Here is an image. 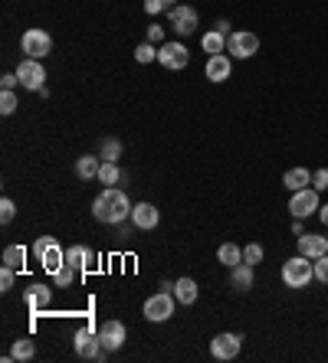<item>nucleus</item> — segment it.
Returning a JSON list of instances; mask_svg holds the SVG:
<instances>
[{
  "mask_svg": "<svg viewBox=\"0 0 328 363\" xmlns=\"http://www.w3.org/2000/svg\"><path fill=\"white\" fill-rule=\"evenodd\" d=\"M293 233H295V236H302V233H305V226H302V220H295V223H293Z\"/></svg>",
  "mask_w": 328,
  "mask_h": 363,
  "instance_id": "obj_42",
  "label": "nucleus"
},
{
  "mask_svg": "<svg viewBox=\"0 0 328 363\" xmlns=\"http://www.w3.org/2000/svg\"><path fill=\"white\" fill-rule=\"evenodd\" d=\"M13 216H17V203L10 200V196H4L0 200V223H13Z\"/></svg>",
  "mask_w": 328,
  "mask_h": 363,
  "instance_id": "obj_33",
  "label": "nucleus"
},
{
  "mask_svg": "<svg viewBox=\"0 0 328 363\" xmlns=\"http://www.w3.org/2000/svg\"><path fill=\"white\" fill-rule=\"evenodd\" d=\"M20 46H23V52L30 56V60H46L53 52V40L46 30H36V26H30L23 33V40H20Z\"/></svg>",
  "mask_w": 328,
  "mask_h": 363,
  "instance_id": "obj_7",
  "label": "nucleus"
},
{
  "mask_svg": "<svg viewBox=\"0 0 328 363\" xmlns=\"http://www.w3.org/2000/svg\"><path fill=\"white\" fill-rule=\"evenodd\" d=\"M253 269H256V265H250V262L234 265V269H230V288H236V291H250L253 288Z\"/></svg>",
  "mask_w": 328,
  "mask_h": 363,
  "instance_id": "obj_19",
  "label": "nucleus"
},
{
  "mask_svg": "<svg viewBox=\"0 0 328 363\" xmlns=\"http://www.w3.org/2000/svg\"><path fill=\"white\" fill-rule=\"evenodd\" d=\"M148 43H155V46L158 43H164V26H158V23L148 26Z\"/></svg>",
  "mask_w": 328,
  "mask_h": 363,
  "instance_id": "obj_38",
  "label": "nucleus"
},
{
  "mask_svg": "<svg viewBox=\"0 0 328 363\" xmlns=\"http://www.w3.org/2000/svg\"><path fill=\"white\" fill-rule=\"evenodd\" d=\"M50 301H53V291L46 285H30V288H26V308H30L33 314L46 311V308H50Z\"/></svg>",
  "mask_w": 328,
  "mask_h": 363,
  "instance_id": "obj_18",
  "label": "nucleus"
},
{
  "mask_svg": "<svg viewBox=\"0 0 328 363\" xmlns=\"http://www.w3.org/2000/svg\"><path fill=\"white\" fill-rule=\"evenodd\" d=\"M99 337H102V347L112 354V350H121L125 347V337H129V330H125V324L121 321H105L102 328H99Z\"/></svg>",
  "mask_w": 328,
  "mask_h": 363,
  "instance_id": "obj_14",
  "label": "nucleus"
},
{
  "mask_svg": "<svg viewBox=\"0 0 328 363\" xmlns=\"http://www.w3.org/2000/svg\"><path fill=\"white\" fill-rule=\"evenodd\" d=\"M283 186L289 190V194H295V190H305V186H312V174H309V167H293V170H285Z\"/></svg>",
  "mask_w": 328,
  "mask_h": 363,
  "instance_id": "obj_20",
  "label": "nucleus"
},
{
  "mask_svg": "<svg viewBox=\"0 0 328 363\" xmlns=\"http://www.w3.org/2000/svg\"><path fill=\"white\" fill-rule=\"evenodd\" d=\"M263 245L259 242H250V245H243V262H250V265H259L263 262Z\"/></svg>",
  "mask_w": 328,
  "mask_h": 363,
  "instance_id": "obj_31",
  "label": "nucleus"
},
{
  "mask_svg": "<svg viewBox=\"0 0 328 363\" xmlns=\"http://www.w3.org/2000/svg\"><path fill=\"white\" fill-rule=\"evenodd\" d=\"M92 262H95V252L89 249V245H70V249H66V265H72L79 275L89 272V265Z\"/></svg>",
  "mask_w": 328,
  "mask_h": 363,
  "instance_id": "obj_17",
  "label": "nucleus"
},
{
  "mask_svg": "<svg viewBox=\"0 0 328 363\" xmlns=\"http://www.w3.org/2000/svg\"><path fill=\"white\" fill-rule=\"evenodd\" d=\"M17 76H20V89H26V92H43L46 89V69L40 60H30V56H26L17 66Z\"/></svg>",
  "mask_w": 328,
  "mask_h": 363,
  "instance_id": "obj_6",
  "label": "nucleus"
},
{
  "mask_svg": "<svg viewBox=\"0 0 328 363\" xmlns=\"http://www.w3.org/2000/svg\"><path fill=\"white\" fill-rule=\"evenodd\" d=\"M158 62L164 69H184L190 62V52L184 43H161L158 46Z\"/></svg>",
  "mask_w": 328,
  "mask_h": 363,
  "instance_id": "obj_11",
  "label": "nucleus"
},
{
  "mask_svg": "<svg viewBox=\"0 0 328 363\" xmlns=\"http://www.w3.org/2000/svg\"><path fill=\"white\" fill-rule=\"evenodd\" d=\"M174 301H177V298H174V291H158V295H151L145 301V318L151 324L168 321V318L174 314Z\"/></svg>",
  "mask_w": 328,
  "mask_h": 363,
  "instance_id": "obj_9",
  "label": "nucleus"
},
{
  "mask_svg": "<svg viewBox=\"0 0 328 363\" xmlns=\"http://www.w3.org/2000/svg\"><path fill=\"white\" fill-rule=\"evenodd\" d=\"M23 262H26V249L23 245H7L4 249V265H10V269H23Z\"/></svg>",
  "mask_w": 328,
  "mask_h": 363,
  "instance_id": "obj_26",
  "label": "nucleus"
},
{
  "mask_svg": "<svg viewBox=\"0 0 328 363\" xmlns=\"http://www.w3.org/2000/svg\"><path fill=\"white\" fill-rule=\"evenodd\" d=\"M214 30H217V33H224V36H230V23H226V20H217Z\"/></svg>",
  "mask_w": 328,
  "mask_h": 363,
  "instance_id": "obj_40",
  "label": "nucleus"
},
{
  "mask_svg": "<svg viewBox=\"0 0 328 363\" xmlns=\"http://www.w3.org/2000/svg\"><path fill=\"white\" fill-rule=\"evenodd\" d=\"M217 259L226 265V269H234V265H240L243 262V249L236 242H224L220 249H217Z\"/></svg>",
  "mask_w": 328,
  "mask_h": 363,
  "instance_id": "obj_23",
  "label": "nucleus"
},
{
  "mask_svg": "<svg viewBox=\"0 0 328 363\" xmlns=\"http://www.w3.org/2000/svg\"><path fill=\"white\" fill-rule=\"evenodd\" d=\"M226 52L234 60H253L259 52V36L250 33V30H234V33L226 36Z\"/></svg>",
  "mask_w": 328,
  "mask_h": 363,
  "instance_id": "obj_5",
  "label": "nucleus"
},
{
  "mask_svg": "<svg viewBox=\"0 0 328 363\" xmlns=\"http://www.w3.org/2000/svg\"><path fill=\"white\" fill-rule=\"evenodd\" d=\"M33 255H36V262L43 265L46 275H56V272L66 265V249L60 245V239L56 236H40L33 242Z\"/></svg>",
  "mask_w": 328,
  "mask_h": 363,
  "instance_id": "obj_2",
  "label": "nucleus"
},
{
  "mask_svg": "<svg viewBox=\"0 0 328 363\" xmlns=\"http://www.w3.org/2000/svg\"><path fill=\"white\" fill-rule=\"evenodd\" d=\"M240 347H243V337L240 334H217L214 340H210V354H214V360H234V357H240Z\"/></svg>",
  "mask_w": 328,
  "mask_h": 363,
  "instance_id": "obj_12",
  "label": "nucleus"
},
{
  "mask_svg": "<svg viewBox=\"0 0 328 363\" xmlns=\"http://www.w3.org/2000/svg\"><path fill=\"white\" fill-rule=\"evenodd\" d=\"M121 180V170H119V164L115 161H102V167H99V184H105V186H115Z\"/></svg>",
  "mask_w": 328,
  "mask_h": 363,
  "instance_id": "obj_27",
  "label": "nucleus"
},
{
  "mask_svg": "<svg viewBox=\"0 0 328 363\" xmlns=\"http://www.w3.org/2000/svg\"><path fill=\"white\" fill-rule=\"evenodd\" d=\"M299 252L309 255V259H322L328 252V236H319V233H302L299 236Z\"/></svg>",
  "mask_w": 328,
  "mask_h": 363,
  "instance_id": "obj_16",
  "label": "nucleus"
},
{
  "mask_svg": "<svg viewBox=\"0 0 328 363\" xmlns=\"http://www.w3.org/2000/svg\"><path fill=\"white\" fill-rule=\"evenodd\" d=\"M164 0H145V13L148 17H158V13H164Z\"/></svg>",
  "mask_w": 328,
  "mask_h": 363,
  "instance_id": "obj_37",
  "label": "nucleus"
},
{
  "mask_svg": "<svg viewBox=\"0 0 328 363\" xmlns=\"http://www.w3.org/2000/svg\"><path fill=\"white\" fill-rule=\"evenodd\" d=\"M315 281L328 285V252L322 255V259H315Z\"/></svg>",
  "mask_w": 328,
  "mask_h": 363,
  "instance_id": "obj_35",
  "label": "nucleus"
},
{
  "mask_svg": "<svg viewBox=\"0 0 328 363\" xmlns=\"http://www.w3.org/2000/svg\"><path fill=\"white\" fill-rule=\"evenodd\" d=\"M72 347H76V354L82 357V360H102L109 350L102 347V337H99V330L92 328H82L76 330V337H72Z\"/></svg>",
  "mask_w": 328,
  "mask_h": 363,
  "instance_id": "obj_4",
  "label": "nucleus"
},
{
  "mask_svg": "<svg viewBox=\"0 0 328 363\" xmlns=\"http://www.w3.org/2000/svg\"><path fill=\"white\" fill-rule=\"evenodd\" d=\"M312 279H315V259L299 252L283 262V285L285 288H309Z\"/></svg>",
  "mask_w": 328,
  "mask_h": 363,
  "instance_id": "obj_3",
  "label": "nucleus"
},
{
  "mask_svg": "<svg viewBox=\"0 0 328 363\" xmlns=\"http://www.w3.org/2000/svg\"><path fill=\"white\" fill-rule=\"evenodd\" d=\"M10 357H13V360H33V357H36V344L30 337L13 340V350H10Z\"/></svg>",
  "mask_w": 328,
  "mask_h": 363,
  "instance_id": "obj_25",
  "label": "nucleus"
},
{
  "mask_svg": "<svg viewBox=\"0 0 328 363\" xmlns=\"http://www.w3.org/2000/svg\"><path fill=\"white\" fill-rule=\"evenodd\" d=\"M200 46H204L210 56H217V52H226V36L217 33V30H210V33L200 36Z\"/></svg>",
  "mask_w": 328,
  "mask_h": 363,
  "instance_id": "obj_24",
  "label": "nucleus"
},
{
  "mask_svg": "<svg viewBox=\"0 0 328 363\" xmlns=\"http://www.w3.org/2000/svg\"><path fill=\"white\" fill-rule=\"evenodd\" d=\"M76 279H79V272L72 269V265H62V269L56 272V275H53V281H56V285H60V288H70Z\"/></svg>",
  "mask_w": 328,
  "mask_h": 363,
  "instance_id": "obj_29",
  "label": "nucleus"
},
{
  "mask_svg": "<svg viewBox=\"0 0 328 363\" xmlns=\"http://www.w3.org/2000/svg\"><path fill=\"white\" fill-rule=\"evenodd\" d=\"M17 105H20L17 92H13V89H4V95H0V111H4V115H13Z\"/></svg>",
  "mask_w": 328,
  "mask_h": 363,
  "instance_id": "obj_30",
  "label": "nucleus"
},
{
  "mask_svg": "<svg viewBox=\"0 0 328 363\" xmlns=\"http://www.w3.org/2000/svg\"><path fill=\"white\" fill-rule=\"evenodd\" d=\"M0 85H4V89H17L20 76H17V72H4V76H0Z\"/></svg>",
  "mask_w": 328,
  "mask_h": 363,
  "instance_id": "obj_39",
  "label": "nucleus"
},
{
  "mask_svg": "<svg viewBox=\"0 0 328 363\" xmlns=\"http://www.w3.org/2000/svg\"><path fill=\"white\" fill-rule=\"evenodd\" d=\"M99 157H102V161H119L121 157V141L119 138H105L102 147H99Z\"/></svg>",
  "mask_w": 328,
  "mask_h": 363,
  "instance_id": "obj_28",
  "label": "nucleus"
},
{
  "mask_svg": "<svg viewBox=\"0 0 328 363\" xmlns=\"http://www.w3.org/2000/svg\"><path fill=\"white\" fill-rule=\"evenodd\" d=\"M319 220H322V226H328V203L325 206H319Z\"/></svg>",
  "mask_w": 328,
  "mask_h": 363,
  "instance_id": "obj_41",
  "label": "nucleus"
},
{
  "mask_svg": "<svg viewBox=\"0 0 328 363\" xmlns=\"http://www.w3.org/2000/svg\"><path fill=\"white\" fill-rule=\"evenodd\" d=\"M131 223H135V229H155L158 223H161V213H158V206H151V203H135Z\"/></svg>",
  "mask_w": 328,
  "mask_h": 363,
  "instance_id": "obj_15",
  "label": "nucleus"
},
{
  "mask_svg": "<svg viewBox=\"0 0 328 363\" xmlns=\"http://www.w3.org/2000/svg\"><path fill=\"white\" fill-rule=\"evenodd\" d=\"M204 76H207L210 82H226V79L234 76V56H226V52L210 56L207 66H204Z\"/></svg>",
  "mask_w": 328,
  "mask_h": 363,
  "instance_id": "obj_13",
  "label": "nucleus"
},
{
  "mask_svg": "<svg viewBox=\"0 0 328 363\" xmlns=\"http://www.w3.org/2000/svg\"><path fill=\"white\" fill-rule=\"evenodd\" d=\"M135 60L138 62H151V60H158V46L155 43H141V46H135Z\"/></svg>",
  "mask_w": 328,
  "mask_h": 363,
  "instance_id": "obj_32",
  "label": "nucleus"
},
{
  "mask_svg": "<svg viewBox=\"0 0 328 363\" xmlns=\"http://www.w3.org/2000/svg\"><path fill=\"white\" fill-rule=\"evenodd\" d=\"M319 190L315 186H305V190H295L293 196H289V213H293L295 220H305V216H312V213H319Z\"/></svg>",
  "mask_w": 328,
  "mask_h": 363,
  "instance_id": "obj_8",
  "label": "nucleus"
},
{
  "mask_svg": "<svg viewBox=\"0 0 328 363\" xmlns=\"http://www.w3.org/2000/svg\"><path fill=\"white\" fill-rule=\"evenodd\" d=\"M171 291H174V298H177V304H194V301H197V295H200V291H197V281L187 279V275L174 281Z\"/></svg>",
  "mask_w": 328,
  "mask_h": 363,
  "instance_id": "obj_21",
  "label": "nucleus"
},
{
  "mask_svg": "<svg viewBox=\"0 0 328 363\" xmlns=\"http://www.w3.org/2000/svg\"><path fill=\"white\" fill-rule=\"evenodd\" d=\"M312 186H315V190H328V167H319L315 170V174H312Z\"/></svg>",
  "mask_w": 328,
  "mask_h": 363,
  "instance_id": "obj_36",
  "label": "nucleus"
},
{
  "mask_svg": "<svg viewBox=\"0 0 328 363\" xmlns=\"http://www.w3.org/2000/svg\"><path fill=\"white\" fill-rule=\"evenodd\" d=\"M13 281H17V269L4 265V269H0V291H10V288H13Z\"/></svg>",
  "mask_w": 328,
  "mask_h": 363,
  "instance_id": "obj_34",
  "label": "nucleus"
},
{
  "mask_svg": "<svg viewBox=\"0 0 328 363\" xmlns=\"http://www.w3.org/2000/svg\"><path fill=\"white\" fill-rule=\"evenodd\" d=\"M164 7L171 10V7H177V0H164Z\"/></svg>",
  "mask_w": 328,
  "mask_h": 363,
  "instance_id": "obj_43",
  "label": "nucleus"
},
{
  "mask_svg": "<svg viewBox=\"0 0 328 363\" xmlns=\"http://www.w3.org/2000/svg\"><path fill=\"white\" fill-rule=\"evenodd\" d=\"M99 157L95 154H82V157H76V177L79 180H99Z\"/></svg>",
  "mask_w": 328,
  "mask_h": 363,
  "instance_id": "obj_22",
  "label": "nucleus"
},
{
  "mask_svg": "<svg viewBox=\"0 0 328 363\" xmlns=\"http://www.w3.org/2000/svg\"><path fill=\"white\" fill-rule=\"evenodd\" d=\"M131 210H135V203H131L129 194L119 190V186H105L102 194L92 200V216L99 223H109V226L125 223V216H131Z\"/></svg>",
  "mask_w": 328,
  "mask_h": 363,
  "instance_id": "obj_1",
  "label": "nucleus"
},
{
  "mask_svg": "<svg viewBox=\"0 0 328 363\" xmlns=\"http://www.w3.org/2000/svg\"><path fill=\"white\" fill-rule=\"evenodd\" d=\"M168 23L177 36H190L197 30V10L187 7V4H177V7L168 10Z\"/></svg>",
  "mask_w": 328,
  "mask_h": 363,
  "instance_id": "obj_10",
  "label": "nucleus"
}]
</instances>
